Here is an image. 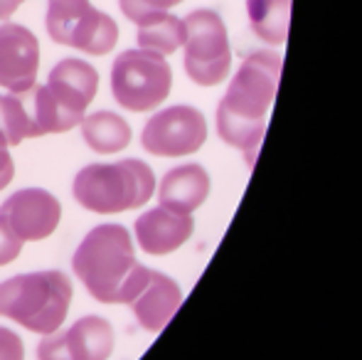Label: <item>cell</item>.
<instances>
[{
	"label": "cell",
	"mask_w": 362,
	"mask_h": 360,
	"mask_svg": "<svg viewBox=\"0 0 362 360\" xmlns=\"http://www.w3.org/2000/svg\"><path fill=\"white\" fill-rule=\"evenodd\" d=\"M173 69L163 54L126 50L111 64V94L124 109L146 114L170 96Z\"/></svg>",
	"instance_id": "cell-6"
},
{
	"label": "cell",
	"mask_w": 362,
	"mask_h": 360,
	"mask_svg": "<svg viewBox=\"0 0 362 360\" xmlns=\"http://www.w3.org/2000/svg\"><path fill=\"white\" fill-rule=\"evenodd\" d=\"M40 42L25 25H0V87L10 94H25L37 84Z\"/></svg>",
	"instance_id": "cell-12"
},
{
	"label": "cell",
	"mask_w": 362,
	"mask_h": 360,
	"mask_svg": "<svg viewBox=\"0 0 362 360\" xmlns=\"http://www.w3.org/2000/svg\"><path fill=\"white\" fill-rule=\"evenodd\" d=\"M0 360H25V346L18 333L0 326Z\"/></svg>",
	"instance_id": "cell-21"
},
{
	"label": "cell",
	"mask_w": 362,
	"mask_h": 360,
	"mask_svg": "<svg viewBox=\"0 0 362 360\" xmlns=\"http://www.w3.org/2000/svg\"><path fill=\"white\" fill-rule=\"evenodd\" d=\"M114 351V328L101 316H84L62 333H49L37 348L40 360H106Z\"/></svg>",
	"instance_id": "cell-11"
},
{
	"label": "cell",
	"mask_w": 362,
	"mask_h": 360,
	"mask_svg": "<svg viewBox=\"0 0 362 360\" xmlns=\"http://www.w3.org/2000/svg\"><path fill=\"white\" fill-rule=\"evenodd\" d=\"M20 252H23V242L0 222V267L15 262L20 257Z\"/></svg>",
	"instance_id": "cell-22"
},
{
	"label": "cell",
	"mask_w": 362,
	"mask_h": 360,
	"mask_svg": "<svg viewBox=\"0 0 362 360\" xmlns=\"http://www.w3.org/2000/svg\"><path fill=\"white\" fill-rule=\"evenodd\" d=\"M74 289L62 272L18 274L0 281V316L40 336L57 333L72 306Z\"/></svg>",
	"instance_id": "cell-4"
},
{
	"label": "cell",
	"mask_w": 362,
	"mask_h": 360,
	"mask_svg": "<svg viewBox=\"0 0 362 360\" xmlns=\"http://www.w3.org/2000/svg\"><path fill=\"white\" fill-rule=\"evenodd\" d=\"M62 220V205L42 187H25L0 205V222L20 242H40L52 237Z\"/></svg>",
	"instance_id": "cell-10"
},
{
	"label": "cell",
	"mask_w": 362,
	"mask_h": 360,
	"mask_svg": "<svg viewBox=\"0 0 362 360\" xmlns=\"http://www.w3.org/2000/svg\"><path fill=\"white\" fill-rule=\"evenodd\" d=\"M136 28H139V35H136L139 47L163 54V57L177 52L185 42V18H177L170 10L146 15L136 23Z\"/></svg>",
	"instance_id": "cell-17"
},
{
	"label": "cell",
	"mask_w": 362,
	"mask_h": 360,
	"mask_svg": "<svg viewBox=\"0 0 362 360\" xmlns=\"http://www.w3.org/2000/svg\"><path fill=\"white\" fill-rule=\"evenodd\" d=\"M81 139L91 151L99 156L121 153L129 149L131 144V126L124 116L114 114V111H96V114H86L81 119Z\"/></svg>",
	"instance_id": "cell-16"
},
{
	"label": "cell",
	"mask_w": 362,
	"mask_h": 360,
	"mask_svg": "<svg viewBox=\"0 0 362 360\" xmlns=\"http://www.w3.org/2000/svg\"><path fill=\"white\" fill-rule=\"evenodd\" d=\"M153 190L156 173L139 158L84 166L72 182L74 200L96 215H119L144 207L153 197Z\"/></svg>",
	"instance_id": "cell-5"
},
{
	"label": "cell",
	"mask_w": 362,
	"mask_h": 360,
	"mask_svg": "<svg viewBox=\"0 0 362 360\" xmlns=\"http://www.w3.org/2000/svg\"><path fill=\"white\" fill-rule=\"evenodd\" d=\"M269 0H247V13H254V10H259L262 5H267Z\"/></svg>",
	"instance_id": "cell-25"
},
{
	"label": "cell",
	"mask_w": 362,
	"mask_h": 360,
	"mask_svg": "<svg viewBox=\"0 0 362 360\" xmlns=\"http://www.w3.org/2000/svg\"><path fill=\"white\" fill-rule=\"evenodd\" d=\"M0 131L10 146H20L25 139H35L25 94H0Z\"/></svg>",
	"instance_id": "cell-19"
},
{
	"label": "cell",
	"mask_w": 362,
	"mask_h": 360,
	"mask_svg": "<svg viewBox=\"0 0 362 360\" xmlns=\"http://www.w3.org/2000/svg\"><path fill=\"white\" fill-rule=\"evenodd\" d=\"M99 91V72L86 59H59L49 69L47 84H35L25 91L33 134H64L81 124L86 109Z\"/></svg>",
	"instance_id": "cell-3"
},
{
	"label": "cell",
	"mask_w": 362,
	"mask_h": 360,
	"mask_svg": "<svg viewBox=\"0 0 362 360\" xmlns=\"http://www.w3.org/2000/svg\"><path fill=\"white\" fill-rule=\"evenodd\" d=\"M281 54L254 52L242 62L217 106V134L232 149L242 151L252 168L267 134V114L276 99L281 79Z\"/></svg>",
	"instance_id": "cell-1"
},
{
	"label": "cell",
	"mask_w": 362,
	"mask_h": 360,
	"mask_svg": "<svg viewBox=\"0 0 362 360\" xmlns=\"http://www.w3.org/2000/svg\"><path fill=\"white\" fill-rule=\"evenodd\" d=\"M182 303V291L170 277L163 272L148 269L131 294L126 306L134 308V316L141 328L151 333H160Z\"/></svg>",
	"instance_id": "cell-13"
},
{
	"label": "cell",
	"mask_w": 362,
	"mask_h": 360,
	"mask_svg": "<svg viewBox=\"0 0 362 360\" xmlns=\"http://www.w3.org/2000/svg\"><path fill=\"white\" fill-rule=\"evenodd\" d=\"M136 240L146 255L163 257L180 250L195 232V220L187 212H175L170 207H151L136 220Z\"/></svg>",
	"instance_id": "cell-14"
},
{
	"label": "cell",
	"mask_w": 362,
	"mask_h": 360,
	"mask_svg": "<svg viewBox=\"0 0 362 360\" xmlns=\"http://www.w3.org/2000/svg\"><path fill=\"white\" fill-rule=\"evenodd\" d=\"M207 121L200 109L187 104H175L153 114L146 121L141 144L158 158H182L192 156L205 146Z\"/></svg>",
	"instance_id": "cell-9"
},
{
	"label": "cell",
	"mask_w": 362,
	"mask_h": 360,
	"mask_svg": "<svg viewBox=\"0 0 362 360\" xmlns=\"http://www.w3.org/2000/svg\"><path fill=\"white\" fill-rule=\"evenodd\" d=\"M291 3L293 0H269L259 10L247 13L254 35L259 40H264L267 45L286 42L288 28H291Z\"/></svg>",
	"instance_id": "cell-18"
},
{
	"label": "cell",
	"mask_w": 362,
	"mask_h": 360,
	"mask_svg": "<svg viewBox=\"0 0 362 360\" xmlns=\"http://www.w3.org/2000/svg\"><path fill=\"white\" fill-rule=\"evenodd\" d=\"M47 35L57 45L74 47L91 57H104L119 42V25L89 0H47Z\"/></svg>",
	"instance_id": "cell-7"
},
{
	"label": "cell",
	"mask_w": 362,
	"mask_h": 360,
	"mask_svg": "<svg viewBox=\"0 0 362 360\" xmlns=\"http://www.w3.org/2000/svg\"><path fill=\"white\" fill-rule=\"evenodd\" d=\"M210 175L200 163H185L163 175L158 200L163 207L192 215L210 197Z\"/></svg>",
	"instance_id": "cell-15"
},
{
	"label": "cell",
	"mask_w": 362,
	"mask_h": 360,
	"mask_svg": "<svg viewBox=\"0 0 362 360\" xmlns=\"http://www.w3.org/2000/svg\"><path fill=\"white\" fill-rule=\"evenodd\" d=\"M185 74L197 87H217L229 77L232 69V47L224 20L215 10L200 8L185 18Z\"/></svg>",
	"instance_id": "cell-8"
},
{
	"label": "cell",
	"mask_w": 362,
	"mask_h": 360,
	"mask_svg": "<svg viewBox=\"0 0 362 360\" xmlns=\"http://www.w3.org/2000/svg\"><path fill=\"white\" fill-rule=\"evenodd\" d=\"M182 0H119L121 13L131 20V23H139L141 18L153 13H165V10L180 5Z\"/></svg>",
	"instance_id": "cell-20"
},
{
	"label": "cell",
	"mask_w": 362,
	"mask_h": 360,
	"mask_svg": "<svg viewBox=\"0 0 362 360\" xmlns=\"http://www.w3.org/2000/svg\"><path fill=\"white\" fill-rule=\"evenodd\" d=\"M23 3L25 0H0V20H8Z\"/></svg>",
	"instance_id": "cell-24"
},
{
	"label": "cell",
	"mask_w": 362,
	"mask_h": 360,
	"mask_svg": "<svg viewBox=\"0 0 362 360\" xmlns=\"http://www.w3.org/2000/svg\"><path fill=\"white\" fill-rule=\"evenodd\" d=\"M72 269L101 303H129L146 267L136 262L134 240L124 225H99L81 240Z\"/></svg>",
	"instance_id": "cell-2"
},
{
	"label": "cell",
	"mask_w": 362,
	"mask_h": 360,
	"mask_svg": "<svg viewBox=\"0 0 362 360\" xmlns=\"http://www.w3.org/2000/svg\"><path fill=\"white\" fill-rule=\"evenodd\" d=\"M15 178V161L10 156V144L5 139V134L0 131V192L13 182Z\"/></svg>",
	"instance_id": "cell-23"
}]
</instances>
